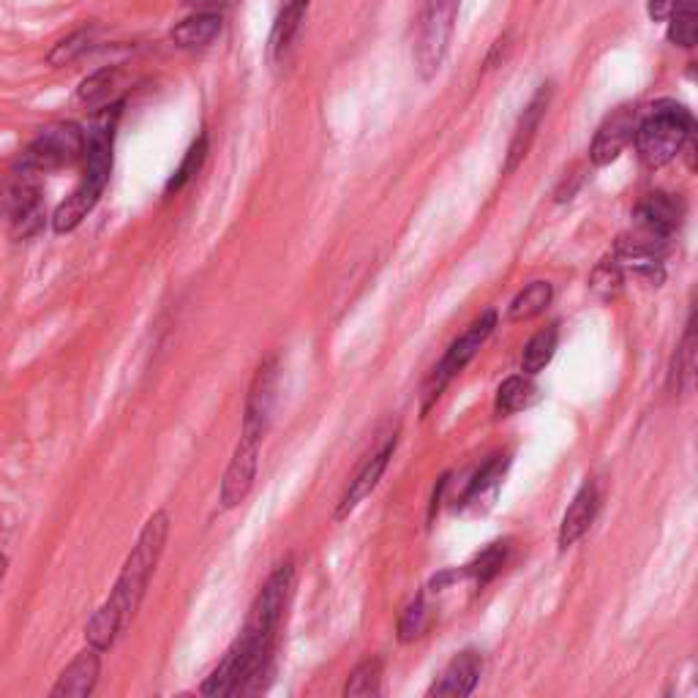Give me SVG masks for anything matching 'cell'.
I'll list each match as a JSON object with an SVG mask.
<instances>
[{
    "mask_svg": "<svg viewBox=\"0 0 698 698\" xmlns=\"http://www.w3.org/2000/svg\"><path fill=\"white\" fill-rule=\"evenodd\" d=\"M167 534H170V516H167V510H156L148 524H145L143 532H139L137 545L128 554L110 598L90 617L86 628V639L90 646H95L99 652L112 650L123 630L128 628L139 604H143L145 589H148L150 578H154L156 565H159Z\"/></svg>",
    "mask_w": 698,
    "mask_h": 698,
    "instance_id": "cell-1",
    "label": "cell"
},
{
    "mask_svg": "<svg viewBox=\"0 0 698 698\" xmlns=\"http://www.w3.org/2000/svg\"><path fill=\"white\" fill-rule=\"evenodd\" d=\"M123 104H106L95 112L86 126V174H82V183L77 185L75 194L66 202H60L58 211L53 216V229L58 235L75 233L82 222L88 218V213L99 205L101 194H104L106 183H110L112 172V148H115V132L117 121H121Z\"/></svg>",
    "mask_w": 698,
    "mask_h": 698,
    "instance_id": "cell-2",
    "label": "cell"
},
{
    "mask_svg": "<svg viewBox=\"0 0 698 698\" xmlns=\"http://www.w3.org/2000/svg\"><path fill=\"white\" fill-rule=\"evenodd\" d=\"M694 115L685 110L677 101H657L650 106L644 117H639L635 126L633 143L635 154H639L641 165L646 170H661V167L672 165L688 139L694 137Z\"/></svg>",
    "mask_w": 698,
    "mask_h": 698,
    "instance_id": "cell-3",
    "label": "cell"
},
{
    "mask_svg": "<svg viewBox=\"0 0 698 698\" xmlns=\"http://www.w3.org/2000/svg\"><path fill=\"white\" fill-rule=\"evenodd\" d=\"M459 5L461 0H424V11H420L418 20V38H415V64H418V75L426 82L435 80L444 58H448Z\"/></svg>",
    "mask_w": 698,
    "mask_h": 698,
    "instance_id": "cell-4",
    "label": "cell"
},
{
    "mask_svg": "<svg viewBox=\"0 0 698 698\" xmlns=\"http://www.w3.org/2000/svg\"><path fill=\"white\" fill-rule=\"evenodd\" d=\"M42 174L16 165L0 191V211L9 218L11 235L16 240H27L44 229V202H42Z\"/></svg>",
    "mask_w": 698,
    "mask_h": 698,
    "instance_id": "cell-5",
    "label": "cell"
},
{
    "mask_svg": "<svg viewBox=\"0 0 698 698\" xmlns=\"http://www.w3.org/2000/svg\"><path fill=\"white\" fill-rule=\"evenodd\" d=\"M82 156H86V132L77 123H53L36 134V139L22 150L16 165L44 174L60 170V167H71Z\"/></svg>",
    "mask_w": 698,
    "mask_h": 698,
    "instance_id": "cell-6",
    "label": "cell"
},
{
    "mask_svg": "<svg viewBox=\"0 0 698 698\" xmlns=\"http://www.w3.org/2000/svg\"><path fill=\"white\" fill-rule=\"evenodd\" d=\"M494 328H497V312H483L481 317L466 328V334L459 336V339L450 345L444 358L431 369V374L426 376L424 382V391H420L424 393V415L435 407L437 398L442 396V391L448 387V382L475 358L477 349L486 345V339L494 334Z\"/></svg>",
    "mask_w": 698,
    "mask_h": 698,
    "instance_id": "cell-7",
    "label": "cell"
},
{
    "mask_svg": "<svg viewBox=\"0 0 698 698\" xmlns=\"http://www.w3.org/2000/svg\"><path fill=\"white\" fill-rule=\"evenodd\" d=\"M292 584H295V567H292V562L286 560L281 562L273 573H270V578L264 582L260 595H257L249 619H246L244 624V633H249L251 639L260 641V644L273 646L275 630H279L281 617H284Z\"/></svg>",
    "mask_w": 698,
    "mask_h": 698,
    "instance_id": "cell-8",
    "label": "cell"
},
{
    "mask_svg": "<svg viewBox=\"0 0 698 698\" xmlns=\"http://www.w3.org/2000/svg\"><path fill=\"white\" fill-rule=\"evenodd\" d=\"M262 435L255 431H240V442L235 448L233 459H229L227 472L222 477V488H218V499H222L224 510H233L249 497L251 486L257 477V464H260V444Z\"/></svg>",
    "mask_w": 698,
    "mask_h": 698,
    "instance_id": "cell-9",
    "label": "cell"
},
{
    "mask_svg": "<svg viewBox=\"0 0 698 698\" xmlns=\"http://www.w3.org/2000/svg\"><path fill=\"white\" fill-rule=\"evenodd\" d=\"M639 106L624 104L619 110H613L604 123H600L598 134L593 139V148H589V161L595 167H609L611 161L619 159L624 148L633 143L635 126H639Z\"/></svg>",
    "mask_w": 698,
    "mask_h": 698,
    "instance_id": "cell-10",
    "label": "cell"
},
{
    "mask_svg": "<svg viewBox=\"0 0 698 698\" xmlns=\"http://www.w3.org/2000/svg\"><path fill=\"white\" fill-rule=\"evenodd\" d=\"M275 387H279V360L270 358L257 369L255 382L249 387V398H246V415L244 429L255 431V435H268L270 415H273L275 404Z\"/></svg>",
    "mask_w": 698,
    "mask_h": 698,
    "instance_id": "cell-11",
    "label": "cell"
},
{
    "mask_svg": "<svg viewBox=\"0 0 698 698\" xmlns=\"http://www.w3.org/2000/svg\"><path fill=\"white\" fill-rule=\"evenodd\" d=\"M393 450H396V435L387 437L385 444H382L376 453H371L369 459L363 461V466L358 470V475L349 481L345 497L339 499V508H336V521H345L349 514H352L354 508H358L360 503H363L365 497H369L371 492L376 488V483H380V477L385 475L387 464H391L393 459Z\"/></svg>",
    "mask_w": 698,
    "mask_h": 698,
    "instance_id": "cell-12",
    "label": "cell"
},
{
    "mask_svg": "<svg viewBox=\"0 0 698 698\" xmlns=\"http://www.w3.org/2000/svg\"><path fill=\"white\" fill-rule=\"evenodd\" d=\"M551 82H545V86L538 88V93L529 99V104L524 106L519 123H516V132H514V139H510V148H508V161H505V172H516L519 170V165L524 159H527L529 148H532L534 143V134H538L540 128V121L545 117V110H549L551 104Z\"/></svg>",
    "mask_w": 698,
    "mask_h": 698,
    "instance_id": "cell-13",
    "label": "cell"
},
{
    "mask_svg": "<svg viewBox=\"0 0 698 698\" xmlns=\"http://www.w3.org/2000/svg\"><path fill=\"white\" fill-rule=\"evenodd\" d=\"M685 218V202L679 196L666 194V191H652L639 202L633 213V224L652 229V233L672 238Z\"/></svg>",
    "mask_w": 698,
    "mask_h": 698,
    "instance_id": "cell-14",
    "label": "cell"
},
{
    "mask_svg": "<svg viewBox=\"0 0 698 698\" xmlns=\"http://www.w3.org/2000/svg\"><path fill=\"white\" fill-rule=\"evenodd\" d=\"M483 661L477 652L466 650L459 652L448 666L442 668V674L435 679V685L429 688L431 698H464L475 690L477 679H481Z\"/></svg>",
    "mask_w": 698,
    "mask_h": 698,
    "instance_id": "cell-15",
    "label": "cell"
},
{
    "mask_svg": "<svg viewBox=\"0 0 698 698\" xmlns=\"http://www.w3.org/2000/svg\"><path fill=\"white\" fill-rule=\"evenodd\" d=\"M101 674V655L95 646L80 652L75 661L66 666V672L60 674L58 683H55L53 696L55 698H88L95 690Z\"/></svg>",
    "mask_w": 698,
    "mask_h": 698,
    "instance_id": "cell-16",
    "label": "cell"
},
{
    "mask_svg": "<svg viewBox=\"0 0 698 698\" xmlns=\"http://www.w3.org/2000/svg\"><path fill=\"white\" fill-rule=\"evenodd\" d=\"M595 514H598V488H595V483H584L582 492L573 497L565 519H562L560 538H556L560 549H571L573 543H578L587 534V529L593 527Z\"/></svg>",
    "mask_w": 698,
    "mask_h": 698,
    "instance_id": "cell-17",
    "label": "cell"
},
{
    "mask_svg": "<svg viewBox=\"0 0 698 698\" xmlns=\"http://www.w3.org/2000/svg\"><path fill=\"white\" fill-rule=\"evenodd\" d=\"M222 33V14L213 11H194L183 22L172 27V42L180 49H205Z\"/></svg>",
    "mask_w": 698,
    "mask_h": 698,
    "instance_id": "cell-18",
    "label": "cell"
},
{
    "mask_svg": "<svg viewBox=\"0 0 698 698\" xmlns=\"http://www.w3.org/2000/svg\"><path fill=\"white\" fill-rule=\"evenodd\" d=\"M306 11H308V0H286L281 14L275 16L273 31H270V55H273L275 64H284L286 55H290L292 44H295L297 33H301Z\"/></svg>",
    "mask_w": 698,
    "mask_h": 698,
    "instance_id": "cell-19",
    "label": "cell"
},
{
    "mask_svg": "<svg viewBox=\"0 0 698 698\" xmlns=\"http://www.w3.org/2000/svg\"><path fill=\"white\" fill-rule=\"evenodd\" d=\"M505 470H508V455H492V461H486V464L475 472L470 486H466L464 497H461V508L481 503L492 505V499L497 497L499 483H503Z\"/></svg>",
    "mask_w": 698,
    "mask_h": 698,
    "instance_id": "cell-20",
    "label": "cell"
},
{
    "mask_svg": "<svg viewBox=\"0 0 698 698\" xmlns=\"http://www.w3.org/2000/svg\"><path fill=\"white\" fill-rule=\"evenodd\" d=\"M538 385L529 380V374H516L508 376V380L499 385L497 404H494V407H497V415H514L532 407V404L538 402Z\"/></svg>",
    "mask_w": 698,
    "mask_h": 698,
    "instance_id": "cell-21",
    "label": "cell"
},
{
    "mask_svg": "<svg viewBox=\"0 0 698 698\" xmlns=\"http://www.w3.org/2000/svg\"><path fill=\"white\" fill-rule=\"evenodd\" d=\"M551 297H554V290L549 281H532L514 297V303L508 306V319L510 323H529V319L540 317L549 308Z\"/></svg>",
    "mask_w": 698,
    "mask_h": 698,
    "instance_id": "cell-22",
    "label": "cell"
},
{
    "mask_svg": "<svg viewBox=\"0 0 698 698\" xmlns=\"http://www.w3.org/2000/svg\"><path fill=\"white\" fill-rule=\"evenodd\" d=\"M556 341H560V328H556V325H549V328L538 330V334L527 341V347H524L521 352L524 374L529 376L540 374V371L551 363V358H554Z\"/></svg>",
    "mask_w": 698,
    "mask_h": 698,
    "instance_id": "cell-23",
    "label": "cell"
},
{
    "mask_svg": "<svg viewBox=\"0 0 698 698\" xmlns=\"http://www.w3.org/2000/svg\"><path fill=\"white\" fill-rule=\"evenodd\" d=\"M698 38V14L696 0H679L677 9L668 14V42L674 47L694 49Z\"/></svg>",
    "mask_w": 698,
    "mask_h": 698,
    "instance_id": "cell-24",
    "label": "cell"
},
{
    "mask_svg": "<svg viewBox=\"0 0 698 698\" xmlns=\"http://www.w3.org/2000/svg\"><path fill=\"white\" fill-rule=\"evenodd\" d=\"M624 286V273H622V262L617 257H606L595 264L593 275H589V290L595 292V297H600L604 303L613 301V297L622 292Z\"/></svg>",
    "mask_w": 698,
    "mask_h": 698,
    "instance_id": "cell-25",
    "label": "cell"
},
{
    "mask_svg": "<svg viewBox=\"0 0 698 698\" xmlns=\"http://www.w3.org/2000/svg\"><path fill=\"white\" fill-rule=\"evenodd\" d=\"M382 690V661L380 657H369V661L358 663L349 674L345 685L347 698H363V696H380Z\"/></svg>",
    "mask_w": 698,
    "mask_h": 698,
    "instance_id": "cell-26",
    "label": "cell"
},
{
    "mask_svg": "<svg viewBox=\"0 0 698 698\" xmlns=\"http://www.w3.org/2000/svg\"><path fill=\"white\" fill-rule=\"evenodd\" d=\"M505 556H508V543H492L461 571V576H470L477 587H486V584L503 571Z\"/></svg>",
    "mask_w": 698,
    "mask_h": 698,
    "instance_id": "cell-27",
    "label": "cell"
},
{
    "mask_svg": "<svg viewBox=\"0 0 698 698\" xmlns=\"http://www.w3.org/2000/svg\"><path fill=\"white\" fill-rule=\"evenodd\" d=\"M117 75H121V69H117V66H106V69L93 71V75L82 80L80 90H77V99H80L82 104H88V106H106L112 90H115Z\"/></svg>",
    "mask_w": 698,
    "mask_h": 698,
    "instance_id": "cell-28",
    "label": "cell"
},
{
    "mask_svg": "<svg viewBox=\"0 0 698 698\" xmlns=\"http://www.w3.org/2000/svg\"><path fill=\"white\" fill-rule=\"evenodd\" d=\"M93 38H95L93 27H82V31L60 38V42L53 47V53H49V58H47L49 66H69V64H75V60H80L82 55H86L88 49L93 47Z\"/></svg>",
    "mask_w": 698,
    "mask_h": 698,
    "instance_id": "cell-29",
    "label": "cell"
},
{
    "mask_svg": "<svg viewBox=\"0 0 698 698\" xmlns=\"http://www.w3.org/2000/svg\"><path fill=\"white\" fill-rule=\"evenodd\" d=\"M205 156H207V137L202 134V137L196 139V143L191 145L189 150H185V156H183V161H180V167L172 172V178L167 180V189H165L167 194H172V191L178 194V191L183 189V185L189 183V180L202 170V161H205Z\"/></svg>",
    "mask_w": 698,
    "mask_h": 698,
    "instance_id": "cell-30",
    "label": "cell"
},
{
    "mask_svg": "<svg viewBox=\"0 0 698 698\" xmlns=\"http://www.w3.org/2000/svg\"><path fill=\"white\" fill-rule=\"evenodd\" d=\"M426 628H429V606H426L424 595H418V598L404 609L402 619H398V641L409 644V641L420 639V635L426 633Z\"/></svg>",
    "mask_w": 698,
    "mask_h": 698,
    "instance_id": "cell-31",
    "label": "cell"
},
{
    "mask_svg": "<svg viewBox=\"0 0 698 698\" xmlns=\"http://www.w3.org/2000/svg\"><path fill=\"white\" fill-rule=\"evenodd\" d=\"M694 369H696V334H694V317L688 323V334H685L683 347L677 349V360H674V385L677 391H685L694 380Z\"/></svg>",
    "mask_w": 698,
    "mask_h": 698,
    "instance_id": "cell-32",
    "label": "cell"
},
{
    "mask_svg": "<svg viewBox=\"0 0 698 698\" xmlns=\"http://www.w3.org/2000/svg\"><path fill=\"white\" fill-rule=\"evenodd\" d=\"M677 3L679 0H650V16L657 22L668 20V14L677 9Z\"/></svg>",
    "mask_w": 698,
    "mask_h": 698,
    "instance_id": "cell-33",
    "label": "cell"
},
{
    "mask_svg": "<svg viewBox=\"0 0 698 698\" xmlns=\"http://www.w3.org/2000/svg\"><path fill=\"white\" fill-rule=\"evenodd\" d=\"M183 3L194 11H213V14H218V11H222L224 5L233 3V0H183Z\"/></svg>",
    "mask_w": 698,
    "mask_h": 698,
    "instance_id": "cell-34",
    "label": "cell"
},
{
    "mask_svg": "<svg viewBox=\"0 0 698 698\" xmlns=\"http://www.w3.org/2000/svg\"><path fill=\"white\" fill-rule=\"evenodd\" d=\"M5 571H9V560H5V554H0V584H3Z\"/></svg>",
    "mask_w": 698,
    "mask_h": 698,
    "instance_id": "cell-35",
    "label": "cell"
}]
</instances>
